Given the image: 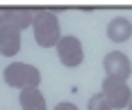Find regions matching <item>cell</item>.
I'll return each instance as SVG.
<instances>
[{
    "label": "cell",
    "mask_w": 132,
    "mask_h": 110,
    "mask_svg": "<svg viewBox=\"0 0 132 110\" xmlns=\"http://www.w3.org/2000/svg\"><path fill=\"white\" fill-rule=\"evenodd\" d=\"M32 30H34V39L41 48H57V44L62 39L59 35V21L55 12L50 9H34V23H32Z\"/></svg>",
    "instance_id": "1"
},
{
    "label": "cell",
    "mask_w": 132,
    "mask_h": 110,
    "mask_svg": "<svg viewBox=\"0 0 132 110\" xmlns=\"http://www.w3.org/2000/svg\"><path fill=\"white\" fill-rule=\"evenodd\" d=\"M2 78L9 87H16V90H30V87H39L41 82V71L32 64H25V62H12L7 64L5 71H2Z\"/></svg>",
    "instance_id": "2"
},
{
    "label": "cell",
    "mask_w": 132,
    "mask_h": 110,
    "mask_svg": "<svg viewBox=\"0 0 132 110\" xmlns=\"http://www.w3.org/2000/svg\"><path fill=\"white\" fill-rule=\"evenodd\" d=\"M100 92L107 96V101L112 103L114 110L128 108L130 101H132V92H130V87H128V82L119 80V78H109V76H107L105 80H103V90H100Z\"/></svg>",
    "instance_id": "3"
},
{
    "label": "cell",
    "mask_w": 132,
    "mask_h": 110,
    "mask_svg": "<svg viewBox=\"0 0 132 110\" xmlns=\"http://www.w3.org/2000/svg\"><path fill=\"white\" fill-rule=\"evenodd\" d=\"M34 23V9L27 7H0V28H12L23 32Z\"/></svg>",
    "instance_id": "4"
},
{
    "label": "cell",
    "mask_w": 132,
    "mask_h": 110,
    "mask_svg": "<svg viewBox=\"0 0 132 110\" xmlns=\"http://www.w3.org/2000/svg\"><path fill=\"white\" fill-rule=\"evenodd\" d=\"M57 57L64 67H80L82 60H84V51H82V44L75 35H66L59 39L57 44Z\"/></svg>",
    "instance_id": "5"
},
{
    "label": "cell",
    "mask_w": 132,
    "mask_h": 110,
    "mask_svg": "<svg viewBox=\"0 0 132 110\" xmlns=\"http://www.w3.org/2000/svg\"><path fill=\"white\" fill-rule=\"evenodd\" d=\"M103 67H105V73L109 76V78H119V80H128L130 73H132L130 60H128V55L121 53V51H112V53H107Z\"/></svg>",
    "instance_id": "6"
},
{
    "label": "cell",
    "mask_w": 132,
    "mask_h": 110,
    "mask_svg": "<svg viewBox=\"0 0 132 110\" xmlns=\"http://www.w3.org/2000/svg\"><path fill=\"white\" fill-rule=\"evenodd\" d=\"M107 37H109V41H114V44L128 41L132 37V23L128 21V18H123V16L112 18L109 25H107Z\"/></svg>",
    "instance_id": "7"
},
{
    "label": "cell",
    "mask_w": 132,
    "mask_h": 110,
    "mask_svg": "<svg viewBox=\"0 0 132 110\" xmlns=\"http://www.w3.org/2000/svg\"><path fill=\"white\" fill-rule=\"evenodd\" d=\"M21 51V32L12 28H0V53L5 57H14Z\"/></svg>",
    "instance_id": "8"
},
{
    "label": "cell",
    "mask_w": 132,
    "mask_h": 110,
    "mask_svg": "<svg viewBox=\"0 0 132 110\" xmlns=\"http://www.w3.org/2000/svg\"><path fill=\"white\" fill-rule=\"evenodd\" d=\"M18 101H21V108L23 110H46V99H43V94H41L39 87L21 90Z\"/></svg>",
    "instance_id": "9"
},
{
    "label": "cell",
    "mask_w": 132,
    "mask_h": 110,
    "mask_svg": "<svg viewBox=\"0 0 132 110\" xmlns=\"http://www.w3.org/2000/svg\"><path fill=\"white\" fill-rule=\"evenodd\" d=\"M89 110H114L112 108V103L107 101V96L100 92V94H93L89 99Z\"/></svg>",
    "instance_id": "10"
},
{
    "label": "cell",
    "mask_w": 132,
    "mask_h": 110,
    "mask_svg": "<svg viewBox=\"0 0 132 110\" xmlns=\"http://www.w3.org/2000/svg\"><path fill=\"white\" fill-rule=\"evenodd\" d=\"M55 110H78V106H73V103L64 101V103H57V106H55Z\"/></svg>",
    "instance_id": "11"
},
{
    "label": "cell",
    "mask_w": 132,
    "mask_h": 110,
    "mask_svg": "<svg viewBox=\"0 0 132 110\" xmlns=\"http://www.w3.org/2000/svg\"><path fill=\"white\" fill-rule=\"evenodd\" d=\"M128 110H132V101H130V106H128Z\"/></svg>",
    "instance_id": "12"
}]
</instances>
